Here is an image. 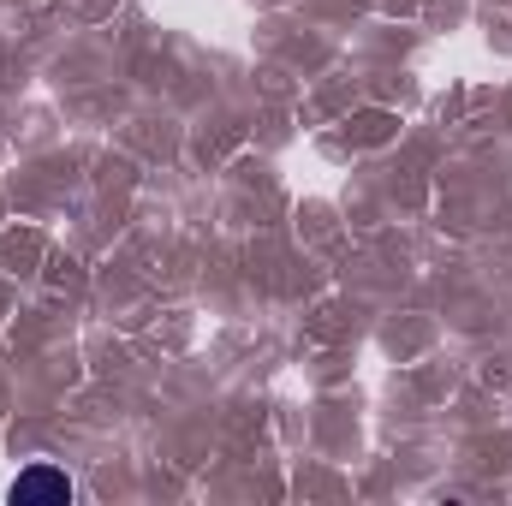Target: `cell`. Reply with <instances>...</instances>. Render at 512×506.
<instances>
[{
  "mask_svg": "<svg viewBox=\"0 0 512 506\" xmlns=\"http://www.w3.org/2000/svg\"><path fill=\"white\" fill-rule=\"evenodd\" d=\"M72 501V477L60 465H30L12 477V506H66Z\"/></svg>",
  "mask_w": 512,
  "mask_h": 506,
  "instance_id": "6da1fadb",
  "label": "cell"
}]
</instances>
